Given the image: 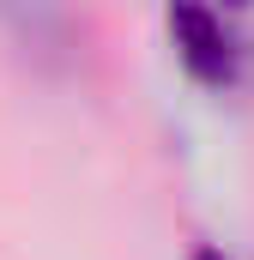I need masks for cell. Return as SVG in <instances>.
Segmentation results:
<instances>
[{"label":"cell","mask_w":254,"mask_h":260,"mask_svg":"<svg viewBox=\"0 0 254 260\" xmlns=\"http://www.w3.org/2000/svg\"><path fill=\"white\" fill-rule=\"evenodd\" d=\"M164 18H170V37H176L182 61H188L206 85H230V79H236L242 49H236V30L224 24V12H218L212 0H170Z\"/></svg>","instance_id":"1"},{"label":"cell","mask_w":254,"mask_h":260,"mask_svg":"<svg viewBox=\"0 0 254 260\" xmlns=\"http://www.w3.org/2000/svg\"><path fill=\"white\" fill-rule=\"evenodd\" d=\"M194 260H230L224 248H194Z\"/></svg>","instance_id":"2"},{"label":"cell","mask_w":254,"mask_h":260,"mask_svg":"<svg viewBox=\"0 0 254 260\" xmlns=\"http://www.w3.org/2000/svg\"><path fill=\"white\" fill-rule=\"evenodd\" d=\"M230 6H242V0H230Z\"/></svg>","instance_id":"3"}]
</instances>
